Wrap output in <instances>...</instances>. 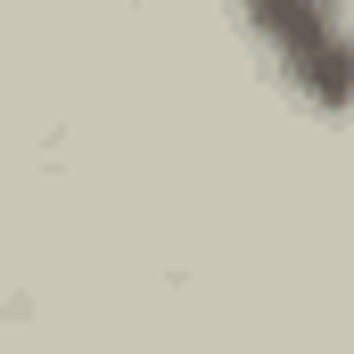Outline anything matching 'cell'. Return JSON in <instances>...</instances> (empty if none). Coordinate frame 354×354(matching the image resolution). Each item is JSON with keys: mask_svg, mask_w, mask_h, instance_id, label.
<instances>
[{"mask_svg": "<svg viewBox=\"0 0 354 354\" xmlns=\"http://www.w3.org/2000/svg\"><path fill=\"white\" fill-rule=\"evenodd\" d=\"M239 17L297 99H313L322 115L354 107V25L338 0H239Z\"/></svg>", "mask_w": 354, "mask_h": 354, "instance_id": "cell-1", "label": "cell"}]
</instances>
